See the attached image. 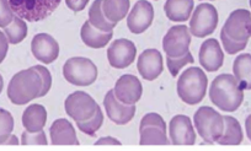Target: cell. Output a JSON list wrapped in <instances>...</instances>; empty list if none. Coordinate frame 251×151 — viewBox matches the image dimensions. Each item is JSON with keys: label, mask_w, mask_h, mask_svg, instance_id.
Instances as JSON below:
<instances>
[{"label": "cell", "mask_w": 251, "mask_h": 151, "mask_svg": "<svg viewBox=\"0 0 251 151\" xmlns=\"http://www.w3.org/2000/svg\"><path fill=\"white\" fill-rule=\"evenodd\" d=\"M194 122L200 136L207 144L217 143L224 131L223 116L212 107L204 106L197 109Z\"/></svg>", "instance_id": "cell-5"}, {"label": "cell", "mask_w": 251, "mask_h": 151, "mask_svg": "<svg viewBox=\"0 0 251 151\" xmlns=\"http://www.w3.org/2000/svg\"><path fill=\"white\" fill-rule=\"evenodd\" d=\"M62 0H9L15 15L28 22H37L50 18Z\"/></svg>", "instance_id": "cell-4"}, {"label": "cell", "mask_w": 251, "mask_h": 151, "mask_svg": "<svg viewBox=\"0 0 251 151\" xmlns=\"http://www.w3.org/2000/svg\"><path fill=\"white\" fill-rule=\"evenodd\" d=\"M194 57L192 54L190 53V50H188L187 53L182 57H178V58H171V57H166V65H168L169 71H170L171 75L175 78L177 76L178 71L183 68L187 64L194 63Z\"/></svg>", "instance_id": "cell-31"}, {"label": "cell", "mask_w": 251, "mask_h": 151, "mask_svg": "<svg viewBox=\"0 0 251 151\" xmlns=\"http://www.w3.org/2000/svg\"><path fill=\"white\" fill-rule=\"evenodd\" d=\"M221 40L222 43H223L224 49H226V52L228 54L239 53V52L245 49L246 45H248V42H238V41H234L231 38H229L224 31H221Z\"/></svg>", "instance_id": "cell-33"}, {"label": "cell", "mask_w": 251, "mask_h": 151, "mask_svg": "<svg viewBox=\"0 0 251 151\" xmlns=\"http://www.w3.org/2000/svg\"><path fill=\"white\" fill-rule=\"evenodd\" d=\"M245 129H246V134H248L249 140L251 141V114L246 118L245 121Z\"/></svg>", "instance_id": "cell-39"}, {"label": "cell", "mask_w": 251, "mask_h": 151, "mask_svg": "<svg viewBox=\"0 0 251 151\" xmlns=\"http://www.w3.org/2000/svg\"><path fill=\"white\" fill-rule=\"evenodd\" d=\"M14 16L9 0H0V27L4 28L11 23Z\"/></svg>", "instance_id": "cell-34"}, {"label": "cell", "mask_w": 251, "mask_h": 151, "mask_svg": "<svg viewBox=\"0 0 251 151\" xmlns=\"http://www.w3.org/2000/svg\"><path fill=\"white\" fill-rule=\"evenodd\" d=\"M154 19V9L147 0H138L127 18V26L132 33H143L151 27Z\"/></svg>", "instance_id": "cell-16"}, {"label": "cell", "mask_w": 251, "mask_h": 151, "mask_svg": "<svg viewBox=\"0 0 251 151\" xmlns=\"http://www.w3.org/2000/svg\"><path fill=\"white\" fill-rule=\"evenodd\" d=\"M222 31L231 40L248 42L251 37V13L245 9L234 10L226 19Z\"/></svg>", "instance_id": "cell-11"}, {"label": "cell", "mask_w": 251, "mask_h": 151, "mask_svg": "<svg viewBox=\"0 0 251 151\" xmlns=\"http://www.w3.org/2000/svg\"><path fill=\"white\" fill-rule=\"evenodd\" d=\"M3 145H19V140L15 135H10L5 140V143Z\"/></svg>", "instance_id": "cell-40"}, {"label": "cell", "mask_w": 251, "mask_h": 151, "mask_svg": "<svg viewBox=\"0 0 251 151\" xmlns=\"http://www.w3.org/2000/svg\"><path fill=\"white\" fill-rule=\"evenodd\" d=\"M95 145H121V141L112 138V136H105V138L99 139Z\"/></svg>", "instance_id": "cell-38"}, {"label": "cell", "mask_w": 251, "mask_h": 151, "mask_svg": "<svg viewBox=\"0 0 251 151\" xmlns=\"http://www.w3.org/2000/svg\"><path fill=\"white\" fill-rule=\"evenodd\" d=\"M89 0H66V4L71 10L74 13H79V11L84 10L85 6L88 5Z\"/></svg>", "instance_id": "cell-36"}, {"label": "cell", "mask_w": 251, "mask_h": 151, "mask_svg": "<svg viewBox=\"0 0 251 151\" xmlns=\"http://www.w3.org/2000/svg\"><path fill=\"white\" fill-rule=\"evenodd\" d=\"M42 78L35 68L19 71L13 76L8 86V97L14 105H26L40 97Z\"/></svg>", "instance_id": "cell-2"}, {"label": "cell", "mask_w": 251, "mask_h": 151, "mask_svg": "<svg viewBox=\"0 0 251 151\" xmlns=\"http://www.w3.org/2000/svg\"><path fill=\"white\" fill-rule=\"evenodd\" d=\"M31 50L37 61L50 64L59 56V44L48 33H38L31 42Z\"/></svg>", "instance_id": "cell-17"}, {"label": "cell", "mask_w": 251, "mask_h": 151, "mask_svg": "<svg viewBox=\"0 0 251 151\" xmlns=\"http://www.w3.org/2000/svg\"><path fill=\"white\" fill-rule=\"evenodd\" d=\"M64 108L72 119L75 122H83L95 114L99 105L89 93L84 91H75L67 97Z\"/></svg>", "instance_id": "cell-9"}, {"label": "cell", "mask_w": 251, "mask_h": 151, "mask_svg": "<svg viewBox=\"0 0 251 151\" xmlns=\"http://www.w3.org/2000/svg\"><path fill=\"white\" fill-rule=\"evenodd\" d=\"M250 6H251V0H250Z\"/></svg>", "instance_id": "cell-42"}, {"label": "cell", "mask_w": 251, "mask_h": 151, "mask_svg": "<svg viewBox=\"0 0 251 151\" xmlns=\"http://www.w3.org/2000/svg\"><path fill=\"white\" fill-rule=\"evenodd\" d=\"M233 73L243 90H251V54L244 53L236 57Z\"/></svg>", "instance_id": "cell-24"}, {"label": "cell", "mask_w": 251, "mask_h": 151, "mask_svg": "<svg viewBox=\"0 0 251 151\" xmlns=\"http://www.w3.org/2000/svg\"><path fill=\"white\" fill-rule=\"evenodd\" d=\"M200 63L207 71H217L224 63V53L221 44L214 38L204 41L200 49Z\"/></svg>", "instance_id": "cell-19"}, {"label": "cell", "mask_w": 251, "mask_h": 151, "mask_svg": "<svg viewBox=\"0 0 251 151\" xmlns=\"http://www.w3.org/2000/svg\"><path fill=\"white\" fill-rule=\"evenodd\" d=\"M4 33H5L9 43L18 44V43L23 42L26 38V36H27V25L24 21V19L15 15L11 23H9L6 27H4Z\"/></svg>", "instance_id": "cell-28"}, {"label": "cell", "mask_w": 251, "mask_h": 151, "mask_svg": "<svg viewBox=\"0 0 251 151\" xmlns=\"http://www.w3.org/2000/svg\"><path fill=\"white\" fill-rule=\"evenodd\" d=\"M80 36L83 42L85 43L88 47L99 49V48H103L108 42H110L113 33L112 31H111V32H103V31L98 30V28L94 27L89 21H85L84 25L81 26Z\"/></svg>", "instance_id": "cell-23"}, {"label": "cell", "mask_w": 251, "mask_h": 151, "mask_svg": "<svg viewBox=\"0 0 251 151\" xmlns=\"http://www.w3.org/2000/svg\"><path fill=\"white\" fill-rule=\"evenodd\" d=\"M9 49V41L5 33L0 31V63H3Z\"/></svg>", "instance_id": "cell-37"}, {"label": "cell", "mask_w": 251, "mask_h": 151, "mask_svg": "<svg viewBox=\"0 0 251 151\" xmlns=\"http://www.w3.org/2000/svg\"><path fill=\"white\" fill-rule=\"evenodd\" d=\"M164 10L169 20L183 22L191 16L194 10V0H166Z\"/></svg>", "instance_id": "cell-22"}, {"label": "cell", "mask_w": 251, "mask_h": 151, "mask_svg": "<svg viewBox=\"0 0 251 151\" xmlns=\"http://www.w3.org/2000/svg\"><path fill=\"white\" fill-rule=\"evenodd\" d=\"M137 68L143 79L148 81L155 80L164 69L161 53L156 49H146L139 56Z\"/></svg>", "instance_id": "cell-18"}, {"label": "cell", "mask_w": 251, "mask_h": 151, "mask_svg": "<svg viewBox=\"0 0 251 151\" xmlns=\"http://www.w3.org/2000/svg\"><path fill=\"white\" fill-rule=\"evenodd\" d=\"M106 114L113 123L118 126H125L133 119L136 114V106L134 105H125L117 100L113 90H110L103 98Z\"/></svg>", "instance_id": "cell-15"}, {"label": "cell", "mask_w": 251, "mask_h": 151, "mask_svg": "<svg viewBox=\"0 0 251 151\" xmlns=\"http://www.w3.org/2000/svg\"><path fill=\"white\" fill-rule=\"evenodd\" d=\"M209 98L212 104L224 112H234L244 101V90L239 85L235 76L221 74L217 76L209 87Z\"/></svg>", "instance_id": "cell-1"}, {"label": "cell", "mask_w": 251, "mask_h": 151, "mask_svg": "<svg viewBox=\"0 0 251 151\" xmlns=\"http://www.w3.org/2000/svg\"><path fill=\"white\" fill-rule=\"evenodd\" d=\"M21 144L23 145H47V136L43 129L36 133H30L26 130L21 136Z\"/></svg>", "instance_id": "cell-32"}, {"label": "cell", "mask_w": 251, "mask_h": 151, "mask_svg": "<svg viewBox=\"0 0 251 151\" xmlns=\"http://www.w3.org/2000/svg\"><path fill=\"white\" fill-rule=\"evenodd\" d=\"M129 0H102V11L111 22L118 23L129 10Z\"/></svg>", "instance_id": "cell-26"}, {"label": "cell", "mask_w": 251, "mask_h": 151, "mask_svg": "<svg viewBox=\"0 0 251 151\" xmlns=\"http://www.w3.org/2000/svg\"><path fill=\"white\" fill-rule=\"evenodd\" d=\"M47 122V111L42 105H31L24 111L23 126L30 133L42 130Z\"/></svg>", "instance_id": "cell-21"}, {"label": "cell", "mask_w": 251, "mask_h": 151, "mask_svg": "<svg viewBox=\"0 0 251 151\" xmlns=\"http://www.w3.org/2000/svg\"><path fill=\"white\" fill-rule=\"evenodd\" d=\"M136 44L126 38L113 41L107 49L108 63L116 69H125L131 65L136 59Z\"/></svg>", "instance_id": "cell-12"}, {"label": "cell", "mask_w": 251, "mask_h": 151, "mask_svg": "<svg viewBox=\"0 0 251 151\" xmlns=\"http://www.w3.org/2000/svg\"><path fill=\"white\" fill-rule=\"evenodd\" d=\"M3 86H4V80H3V76L0 75V93L3 91Z\"/></svg>", "instance_id": "cell-41"}, {"label": "cell", "mask_w": 251, "mask_h": 151, "mask_svg": "<svg viewBox=\"0 0 251 151\" xmlns=\"http://www.w3.org/2000/svg\"><path fill=\"white\" fill-rule=\"evenodd\" d=\"M89 22L98 30L111 32L117 23L107 20L102 11V0H95L89 9Z\"/></svg>", "instance_id": "cell-27"}, {"label": "cell", "mask_w": 251, "mask_h": 151, "mask_svg": "<svg viewBox=\"0 0 251 151\" xmlns=\"http://www.w3.org/2000/svg\"><path fill=\"white\" fill-rule=\"evenodd\" d=\"M170 143L174 145H194L196 143V133L191 119L183 114L174 117L169 124Z\"/></svg>", "instance_id": "cell-13"}, {"label": "cell", "mask_w": 251, "mask_h": 151, "mask_svg": "<svg viewBox=\"0 0 251 151\" xmlns=\"http://www.w3.org/2000/svg\"><path fill=\"white\" fill-rule=\"evenodd\" d=\"M208 79L204 71L197 66L186 69L177 81V95L187 105H197L204 98Z\"/></svg>", "instance_id": "cell-3"}, {"label": "cell", "mask_w": 251, "mask_h": 151, "mask_svg": "<svg viewBox=\"0 0 251 151\" xmlns=\"http://www.w3.org/2000/svg\"><path fill=\"white\" fill-rule=\"evenodd\" d=\"M191 43V32L187 26H173L163 38V49L168 57L178 58L188 52Z\"/></svg>", "instance_id": "cell-10"}, {"label": "cell", "mask_w": 251, "mask_h": 151, "mask_svg": "<svg viewBox=\"0 0 251 151\" xmlns=\"http://www.w3.org/2000/svg\"><path fill=\"white\" fill-rule=\"evenodd\" d=\"M201 1H203V0H201Z\"/></svg>", "instance_id": "cell-43"}, {"label": "cell", "mask_w": 251, "mask_h": 151, "mask_svg": "<svg viewBox=\"0 0 251 151\" xmlns=\"http://www.w3.org/2000/svg\"><path fill=\"white\" fill-rule=\"evenodd\" d=\"M102 123H103V113L102 111H101L100 107H99L98 111L95 112V114H94L91 118L86 119V121H83V122H76V127L79 128V130L85 133L86 135L93 136L95 135L96 131L101 128Z\"/></svg>", "instance_id": "cell-29"}, {"label": "cell", "mask_w": 251, "mask_h": 151, "mask_svg": "<svg viewBox=\"0 0 251 151\" xmlns=\"http://www.w3.org/2000/svg\"><path fill=\"white\" fill-rule=\"evenodd\" d=\"M33 68L40 73L41 78H42V91L40 93V97L47 95L48 91L50 90V86H52V75H50V70H48L46 66L42 65H35Z\"/></svg>", "instance_id": "cell-35"}, {"label": "cell", "mask_w": 251, "mask_h": 151, "mask_svg": "<svg viewBox=\"0 0 251 151\" xmlns=\"http://www.w3.org/2000/svg\"><path fill=\"white\" fill-rule=\"evenodd\" d=\"M218 26V11L212 4H200L190 20V32L195 37L203 38L212 35Z\"/></svg>", "instance_id": "cell-8"}, {"label": "cell", "mask_w": 251, "mask_h": 151, "mask_svg": "<svg viewBox=\"0 0 251 151\" xmlns=\"http://www.w3.org/2000/svg\"><path fill=\"white\" fill-rule=\"evenodd\" d=\"M50 135L53 145H79L73 124L64 118L53 122L50 129Z\"/></svg>", "instance_id": "cell-20"}, {"label": "cell", "mask_w": 251, "mask_h": 151, "mask_svg": "<svg viewBox=\"0 0 251 151\" xmlns=\"http://www.w3.org/2000/svg\"><path fill=\"white\" fill-rule=\"evenodd\" d=\"M223 119L224 131L217 143L221 145H240L244 135L238 119L230 116H224Z\"/></svg>", "instance_id": "cell-25"}, {"label": "cell", "mask_w": 251, "mask_h": 151, "mask_svg": "<svg viewBox=\"0 0 251 151\" xmlns=\"http://www.w3.org/2000/svg\"><path fill=\"white\" fill-rule=\"evenodd\" d=\"M115 96L118 101L125 105H136L142 97L143 87L141 81L132 74L122 75L116 81L115 88H113Z\"/></svg>", "instance_id": "cell-14"}, {"label": "cell", "mask_w": 251, "mask_h": 151, "mask_svg": "<svg viewBox=\"0 0 251 151\" xmlns=\"http://www.w3.org/2000/svg\"><path fill=\"white\" fill-rule=\"evenodd\" d=\"M14 129V118L11 113L0 107V145L5 143Z\"/></svg>", "instance_id": "cell-30"}, {"label": "cell", "mask_w": 251, "mask_h": 151, "mask_svg": "<svg viewBox=\"0 0 251 151\" xmlns=\"http://www.w3.org/2000/svg\"><path fill=\"white\" fill-rule=\"evenodd\" d=\"M63 76L75 86H89L98 79V68L88 58L74 57L63 65Z\"/></svg>", "instance_id": "cell-6"}, {"label": "cell", "mask_w": 251, "mask_h": 151, "mask_svg": "<svg viewBox=\"0 0 251 151\" xmlns=\"http://www.w3.org/2000/svg\"><path fill=\"white\" fill-rule=\"evenodd\" d=\"M141 145H169L166 136V124L158 113H148L142 118L139 126Z\"/></svg>", "instance_id": "cell-7"}]
</instances>
